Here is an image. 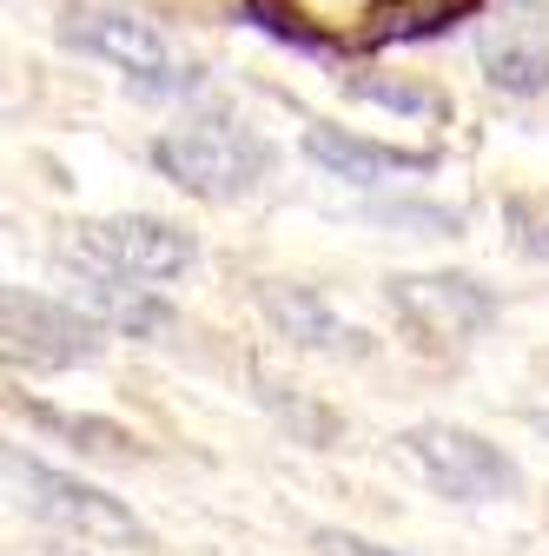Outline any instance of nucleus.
Here are the masks:
<instances>
[{
	"mask_svg": "<svg viewBox=\"0 0 549 556\" xmlns=\"http://www.w3.org/2000/svg\"><path fill=\"white\" fill-rule=\"evenodd\" d=\"M484 14V0H365V47L384 40H437L457 21Z\"/></svg>",
	"mask_w": 549,
	"mask_h": 556,
	"instance_id": "12",
	"label": "nucleus"
},
{
	"mask_svg": "<svg viewBox=\"0 0 549 556\" xmlns=\"http://www.w3.org/2000/svg\"><path fill=\"white\" fill-rule=\"evenodd\" d=\"M258 391H265V404L279 410V417H285V425H292V431H298L305 444H318V451H324V444L337 438V417H331V410H318V404H305V397H285V391L271 384L265 371H258Z\"/></svg>",
	"mask_w": 549,
	"mask_h": 556,
	"instance_id": "14",
	"label": "nucleus"
},
{
	"mask_svg": "<svg viewBox=\"0 0 549 556\" xmlns=\"http://www.w3.org/2000/svg\"><path fill=\"white\" fill-rule=\"evenodd\" d=\"M397 451L418 464V477L437 497H457V504H490V497H516L523 491V470L497 444L463 431V425H410L397 438Z\"/></svg>",
	"mask_w": 549,
	"mask_h": 556,
	"instance_id": "3",
	"label": "nucleus"
},
{
	"mask_svg": "<svg viewBox=\"0 0 549 556\" xmlns=\"http://www.w3.org/2000/svg\"><path fill=\"white\" fill-rule=\"evenodd\" d=\"M305 160L352 179V186H384L397 173H437V153H404V147H378V139L337 132V126H305Z\"/></svg>",
	"mask_w": 549,
	"mask_h": 556,
	"instance_id": "10",
	"label": "nucleus"
},
{
	"mask_svg": "<svg viewBox=\"0 0 549 556\" xmlns=\"http://www.w3.org/2000/svg\"><path fill=\"white\" fill-rule=\"evenodd\" d=\"M60 40H66V47H80V53L113 60L119 74H132L146 93H159V87H192V74L179 80L173 47L159 40L153 21H132V14H74V21L60 27Z\"/></svg>",
	"mask_w": 549,
	"mask_h": 556,
	"instance_id": "8",
	"label": "nucleus"
},
{
	"mask_svg": "<svg viewBox=\"0 0 549 556\" xmlns=\"http://www.w3.org/2000/svg\"><path fill=\"white\" fill-rule=\"evenodd\" d=\"M245 14L265 27V34H279V40H292V47H324V34L292 8V0H245Z\"/></svg>",
	"mask_w": 549,
	"mask_h": 556,
	"instance_id": "15",
	"label": "nucleus"
},
{
	"mask_svg": "<svg viewBox=\"0 0 549 556\" xmlns=\"http://www.w3.org/2000/svg\"><path fill=\"white\" fill-rule=\"evenodd\" d=\"M53 556H74V549H53Z\"/></svg>",
	"mask_w": 549,
	"mask_h": 556,
	"instance_id": "19",
	"label": "nucleus"
},
{
	"mask_svg": "<svg viewBox=\"0 0 549 556\" xmlns=\"http://www.w3.org/2000/svg\"><path fill=\"white\" fill-rule=\"evenodd\" d=\"M0 338H8V358L40 365V371H66V365H93L100 358V318L87 305H53L40 292L8 286L0 292Z\"/></svg>",
	"mask_w": 549,
	"mask_h": 556,
	"instance_id": "4",
	"label": "nucleus"
},
{
	"mask_svg": "<svg viewBox=\"0 0 549 556\" xmlns=\"http://www.w3.org/2000/svg\"><path fill=\"white\" fill-rule=\"evenodd\" d=\"M40 431H60V438H74V444H87V451H100V457H126L132 451V431H119V425H106V417H74V410H53V404H27V397H14Z\"/></svg>",
	"mask_w": 549,
	"mask_h": 556,
	"instance_id": "13",
	"label": "nucleus"
},
{
	"mask_svg": "<svg viewBox=\"0 0 549 556\" xmlns=\"http://www.w3.org/2000/svg\"><path fill=\"white\" fill-rule=\"evenodd\" d=\"M490 87L503 93H542L549 87V0H503L476 34Z\"/></svg>",
	"mask_w": 549,
	"mask_h": 556,
	"instance_id": "6",
	"label": "nucleus"
},
{
	"mask_svg": "<svg viewBox=\"0 0 549 556\" xmlns=\"http://www.w3.org/2000/svg\"><path fill=\"white\" fill-rule=\"evenodd\" d=\"M74 252L93 258V265L132 271V278H179L199 258L192 232H179L166 219H100V226H80Z\"/></svg>",
	"mask_w": 549,
	"mask_h": 556,
	"instance_id": "7",
	"label": "nucleus"
},
{
	"mask_svg": "<svg viewBox=\"0 0 549 556\" xmlns=\"http://www.w3.org/2000/svg\"><path fill=\"white\" fill-rule=\"evenodd\" d=\"M318 543H324V549H345V556H404V549H384V543H365V536H331V530H324Z\"/></svg>",
	"mask_w": 549,
	"mask_h": 556,
	"instance_id": "18",
	"label": "nucleus"
},
{
	"mask_svg": "<svg viewBox=\"0 0 549 556\" xmlns=\"http://www.w3.org/2000/svg\"><path fill=\"white\" fill-rule=\"evenodd\" d=\"M352 87L371 93V100H384V106H404V113H444V100L418 93V87H391V80H352Z\"/></svg>",
	"mask_w": 549,
	"mask_h": 556,
	"instance_id": "16",
	"label": "nucleus"
},
{
	"mask_svg": "<svg viewBox=\"0 0 549 556\" xmlns=\"http://www.w3.org/2000/svg\"><path fill=\"white\" fill-rule=\"evenodd\" d=\"M0 470H8V491L21 510H34L40 523L66 530V536H80V543H106V549H146V523L132 517L119 497L93 491V483L80 477H66V470H47L40 457H27L21 444L0 451Z\"/></svg>",
	"mask_w": 549,
	"mask_h": 556,
	"instance_id": "1",
	"label": "nucleus"
},
{
	"mask_svg": "<svg viewBox=\"0 0 549 556\" xmlns=\"http://www.w3.org/2000/svg\"><path fill=\"white\" fill-rule=\"evenodd\" d=\"M265 160H271L265 139L245 132L226 113H199V119H186V126H173V132L153 139V166L173 186H186L192 199H213V205L252 192L258 173H265Z\"/></svg>",
	"mask_w": 549,
	"mask_h": 556,
	"instance_id": "2",
	"label": "nucleus"
},
{
	"mask_svg": "<svg viewBox=\"0 0 549 556\" xmlns=\"http://www.w3.org/2000/svg\"><path fill=\"white\" fill-rule=\"evenodd\" d=\"M74 305H87L106 331H126V338H166L179 325V312L166 299H153L146 286H132V271L93 265V258L74 271Z\"/></svg>",
	"mask_w": 549,
	"mask_h": 556,
	"instance_id": "9",
	"label": "nucleus"
},
{
	"mask_svg": "<svg viewBox=\"0 0 549 556\" xmlns=\"http://www.w3.org/2000/svg\"><path fill=\"white\" fill-rule=\"evenodd\" d=\"M391 305L424 344H470L497 325V292L463 271H404L391 278Z\"/></svg>",
	"mask_w": 549,
	"mask_h": 556,
	"instance_id": "5",
	"label": "nucleus"
},
{
	"mask_svg": "<svg viewBox=\"0 0 549 556\" xmlns=\"http://www.w3.org/2000/svg\"><path fill=\"white\" fill-rule=\"evenodd\" d=\"M510 219L523 226V252L529 258H549V213L536 199H510Z\"/></svg>",
	"mask_w": 549,
	"mask_h": 556,
	"instance_id": "17",
	"label": "nucleus"
},
{
	"mask_svg": "<svg viewBox=\"0 0 549 556\" xmlns=\"http://www.w3.org/2000/svg\"><path fill=\"white\" fill-rule=\"evenodd\" d=\"M258 312L279 325L292 344H305V352H331V358H345V352H371L365 344V331H352L345 318H337L311 286H258Z\"/></svg>",
	"mask_w": 549,
	"mask_h": 556,
	"instance_id": "11",
	"label": "nucleus"
}]
</instances>
